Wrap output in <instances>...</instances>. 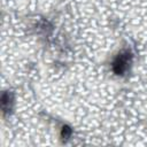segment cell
<instances>
[{
	"instance_id": "6da1fadb",
	"label": "cell",
	"mask_w": 147,
	"mask_h": 147,
	"mask_svg": "<svg viewBox=\"0 0 147 147\" xmlns=\"http://www.w3.org/2000/svg\"><path fill=\"white\" fill-rule=\"evenodd\" d=\"M130 54L127 53H124V54H119L116 60L114 61L113 63V70L116 75H122L125 69H126V65H127V61H129V56Z\"/></svg>"
},
{
	"instance_id": "7a4b0ae2",
	"label": "cell",
	"mask_w": 147,
	"mask_h": 147,
	"mask_svg": "<svg viewBox=\"0 0 147 147\" xmlns=\"http://www.w3.org/2000/svg\"><path fill=\"white\" fill-rule=\"evenodd\" d=\"M61 134H62L63 138H68L71 134V129L69 126H63L62 127V131H61Z\"/></svg>"
}]
</instances>
